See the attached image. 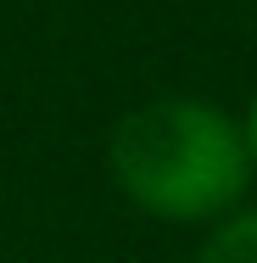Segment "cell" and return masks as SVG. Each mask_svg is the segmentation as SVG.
<instances>
[{
	"label": "cell",
	"mask_w": 257,
	"mask_h": 263,
	"mask_svg": "<svg viewBox=\"0 0 257 263\" xmlns=\"http://www.w3.org/2000/svg\"><path fill=\"white\" fill-rule=\"evenodd\" d=\"M106 162L123 196L168 224L224 218L246 196V179H252L241 123L212 101H190V96H162L134 106L112 129Z\"/></svg>",
	"instance_id": "6da1fadb"
},
{
	"label": "cell",
	"mask_w": 257,
	"mask_h": 263,
	"mask_svg": "<svg viewBox=\"0 0 257 263\" xmlns=\"http://www.w3.org/2000/svg\"><path fill=\"white\" fill-rule=\"evenodd\" d=\"M196 263H257V208L224 218V224L202 241Z\"/></svg>",
	"instance_id": "7a4b0ae2"
},
{
	"label": "cell",
	"mask_w": 257,
	"mask_h": 263,
	"mask_svg": "<svg viewBox=\"0 0 257 263\" xmlns=\"http://www.w3.org/2000/svg\"><path fill=\"white\" fill-rule=\"evenodd\" d=\"M241 146H246V162H252V174H257V96L246 106V123H241Z\"/></svg>",
	"instance_id": "3957f363"
}]
</instances>
